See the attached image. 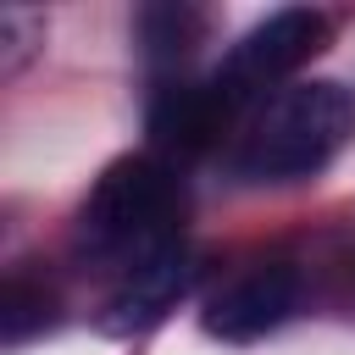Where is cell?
<instances>
[{"label":"cell","mask_w":355,"mask_h":355,"mask_svg":"<svg viewBox=\"0 0 355 355\" xmlns=\"http://www.w3.org/2000/svg\"><path fill=\"white\" fill-rule=\"evenodd\" d=\"M78 255L105 261L116 272H133L166 250L183 244V183L166 161L155 155H122L100 172L89 189L78 227H72Z\"/></svg>","instance_id":"obj_1"},{"label":"cell","mask_w":355,"mask_h":355,"mask_svg":"<svg viewBox=\"0 0 355 355\" xmlns=\"http://www.w3.org/2000/svg\"><path fill=\"white\" fill-rule=\"evenodd\" d=\"M349 133H355V89L333 78L288 83L250 116L233 150V172L244 183H300L322 172L349 144Z\"/></svg>","instance_id":"obj_2"},{"label":"cell","mask_w":355,"mask_h":355,"mask_svg":"<svg viewBox=\"0 0 355 355\" xmlns=\"http://www.w3.org/2000/svg\"><path fill=\"white\" fill-rule=\"evenodd\" d=\"M327 39H333V28H327L322 11L283 6V11H272L266 22H255V28L222 55V67L211 72V83H216L222 100L239 111L244 100L266 94L277 78H288V72H300L311 55H322Z\"/></svg>","instance_id":"obj_3"},{"label":"cell","mask_w":355,"mask_h":355,"mask_svg":"<svg viewBox=\"0 0 355 355\" xmlns=\"http://www.w3.org/2000/svg\"><path fill=\"white\" fill-rule=\"evenodd\" d=\"M300 305V272L272 261V266H250L244 277H233L227 288H216L205 300V333L222 344H255L272 327H283Z\"/></svg>","instance_id":"obj_4"},{"label":"cell","mask_w":355,"mask_h":355,"mask_svg":"<svg viewBox=\"0 0 355 355\" xmlns=\"http://www.w3.org/2000/svg\"><path fill=\"white\" fill-rule=\"evenodd\" d=\"M189 283H194V255L178 244V250H166V255L122 272V283L111 288V300L100 311V327L116 333V338H133V333L155 327L166 311H178V300L189 294Z\"/></svg>","instance_id":"obj_5"},{"label":"cell","mask_w":355,"mask_h":355,"mask_svg":"<svg viewBox=\"0 0 355 355\" xmlns=\"http://www.w3.org/2000/svg\"><path fill=\"white\" fill-rule=\"evenodd\" d=\"M233 105L222 100V89L205 78V83H161L155 100H150V139L172 155H200L222 128H227Z\"/></svg>","instance_id":"obj_6"},{"label":"cell","mask_w":355,"mask_h":355,"mask_svg":"<svg viewBox=\"0 0 355 355\" xmlns=\"http://www.w3.org/2000/svg\"><path fill=\"white\" fill-rule=\"evenodd\" d=\"M205 33V17L189 6H144L139 11V44L150 61H183Z\"/></svg>","instance_id":"obj_7"},{"label":"cell","mask_w":355,"mask_h":355,"mask_svg":"<svg viewBox=\"0 0 355 355\" xmlns=\"http://www.w3.org/2000/svg\"><path fill=\"white\" fill-rule=\"evenodd\" d=\"M55 327V294L44 283H28V277H11L6 294H0V338L6 344H28L33 333Z\"/></svg>","instance_id":"obj_8"},{"label":"cell","mask_w":355,"mask_h":355,"mask_svg":"<svg viewBox=\"0 0 355 355\" xmlns=\"http://www.w3.org/2000/svg\"><path fill=\"white\" fill-rule=\"evenodd\" d=\"M33 44H44V17L39 11H22V6H6L0 11V67L17 72Z\"/></svg>","instance_id":"obj_9"}]
</instances>
